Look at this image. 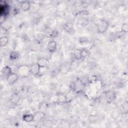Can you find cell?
I'll list each match as a JSON object with an SVG mask.
<instances>
[{"label": "cell", "instance_id": "44dd1931", "mask_svg": "<svg viewBox=\"0 0 128 128\" xmlns=\"http://www.w3.org/2000/svg\"><path fill=\"white\" fill-rule=\"evenodd\" d=\"M19 97L17 95V94H15L12 97V102L14 103V104H16L17 102L19 100Z\"/></svg>", "mask_w": 128, "mask_h": 128}, {"label": "cell", "instance_id": "8fae6325", "mask_svg": "<svg viewBox=\"0 0 128 128\" xmlns=\"http://www.w3.org/2000/svg\"><path fill=\"white\" fill-rule=\"evenodd\" d=\"M44 116H45L44 112H42L41 111L36 112L34 114V121L37 122H40L44 118Z\"/></svg>", "mask_w": 128, "mask_h": 128}, {"label": "cell", "instance_id": "603a6c76", "mask_svg": "<svg viewBox=\"0 0 128 128\" xmlns=\"http://www.w3.org/2000/svg\"><path fill=\"white\" fill-rule=\"evenodd\" d=\"M97 81V78H96V76H91V77L90 78V82H91V83H96Z\"/></svg>", "mask_w": 128, "mask_h": 128}, {"label": "cell", "instance_id": "7c38bea8", "mask_svg": "<svg viewBox=\"0 0 128 128\" xmlns=\"http://www.w3.org/2000/svg\"><path fill=\"white\" fill-rule=\"evenodd\" d=\"M20 8L23 11H28L30 8V4L28 1H22L20 3Z\"/></svg>", "mask_w": 128, "mask_h": 128}, {"label": "cell", "instance_id": "4fadbf2b", "mask_svg": "<svg viewBox=\"0 0 128 128\" xmlns=\"http://www.w3.org/2000/svg\"><path fill=\"white\" fill-rule=\"evenodd\" d=\"M22 120L26 122H32L34 121V114H24L22 116Z\"/></svg>", "mask_w": 128, "mask_h": 128}, {"label": "cell", "instance_id": "277c9868", "mask_svg": "<svg viewBox=\"0 0 128 128\" xmlns=\"http://www.w3.org/2000/svg\"><path fill=\"white\" fill-rule=\"evenodd\" d=\"M18 74L22 76H26L30 72V68L26 65H22L18 68Z\"/></svg>", "mask_w": 128, "mask_h": 128}, {"label": "cell", "instance_id": "5b68a950", "mask_svg": "<svg viewBox=\"0 0 128 128\" xmlns=\"http://www.w3.org/2000/svg\"><path fill=\"white\" fill-rule=\"evenodd\" d=\"M36 63L40 67V68H48L50 64L49 60L46 58H40L38 59Z\"/></svg>", "mask_w": 128, "mask_h": 128}, {"label": "cell", "instance_id": "7a4b0ae2", "mask_svg": "<svg viewBox=\"0 0 128 128\" xmlns=\"http://www.w3.org/2000/svg\"><path fill=\"white\" fill-rule=\"evenodd\" d=\"M109 24L106 20H102L97 26V30L99 33L105 32L108 28Z\"/></svg>", "mask_w": 128, "mask_h": 128}, {"label": "cell", "instance_id": "30bf717a", "mask_svg": "<svg viewBox=\"0 0 128 128\" xmlns=\"http://www.w3.org/2000/svg\"><path fill=\"white\" fill-rule=\"evenodd\" d=\"M12 70L10 66H6L4 67V68L2 70V75L6 78L12 73Z\"/></svg>", "mask_w": 128, "mask_h": 128}, {"label": "cell", "instance_id": "5bb4252c", "mask_svg": "<svg viewBox=\"0 0 128 128\" xmlns=\"http://www.w3.org/2000/svg\"><path fill=\"white\" fill-rule=\"evenodd\" d=\"M48 106V105L47 102H42L40 104V105L38 106L39 110L41 111L42 112H46V110H47Z\"/></svg>", "mask_w": 128, "mask_h": 128}, {"label": "cell", "instance_id": "9c48e42d", "mask_svg": "<svg viewBox=\"0 0 128 128\" xmlns=\"http://www.w3.org/2000/svg\"><path fill=\"white\" fill-rule=\"evenodd\" d=\"M58 103L60 104H64L68 102V100L66 98V95L64 94L60 93L58 94Z\"/></svg>", "mask_w": 128, "mask_h": 128}, {"label": "cell", "instance_id": "8992f818", "mask_svg": "<svg viewBox=\"0 0 128 128\" xmlns=\"http://www.w3.org/2000/svg\"><path fill=\"white\" fill-rule=\"evenodd\" d=\"M18 75L17 73L12 72L6 79L7 82L9 84H14L18 80Z\"/></svg>", "mask_w": 128, "mask_h": 128}, {"label": "cell", "instance_id": "e0dca14e", "mask_svg": "<svg viewBox=\"0 0 128 128\" xmlns=\"http://www.w3.org/2000/svg\"><path fill=\"white\" fill-rule=\"evenodd\" d=\"M8 38L6 36H2L0 37V46H4L8 44Z\"/></svg>", "mask_w": 128, "mask_h": 128}, {"label": "cell", "instance_id": "ffe728a7", "mask_svg": "<svg viewBox=\"0 0 128 128\" xmlns=\"http://www.w3.org/2000/svg\"><path fill=\"white\" fill-rule=\"evenodd\" d=\"M58 94H53L51 98H50V100L52 102L54 103H58Z\"/></svg>", "mask_w": 128, "mask_h": 128}, {"label": "cell", "instance_id": "9a60e30c", "mask_svg": "<svg viewBox=\"0 0 128 128\" xmlns=\"http://www.w3.org/2000/svg\"><path fill=\"white\" fill-rule=\"evenodd\" d=\"M64 30L68 32H70L72 31V30H73L74 28V26H73V24L71 22H68L64 24Z\"/></svg>", "mask_w": 128, "mask_h": 128}, {"label": "cell", "instance_id": "2e32d148", "mask_svg": "<svg viewBox=\"0 0 128 128\" xmlns=\"http://www.w3.org/2000/svg\"><path fill=\"white\" fill-rule=\"evenodd\" d=\"M90 54V51L86 48H82L80 50L81 58H85L88 56Z\"/></svg>", "mask_w": 128, "mask_h": 128}, {"label": "cell", "instance_id": "7402d4cb", "mask_svg": "<svg viewBox=\"0 0 128 128\" xmlns=\"http://www.w3.org/2000/svg\"><path fill=\"white\" fill-rule=\"evenodd\" d=\"M18 55L17 54V52H12L10 55V57L12 59V60H14V59H16L18 57Z\"/></svg>", "mask_w": 128, "mask_h": 128}, {"label": "cell", "instance_id": "d6986e66", "mask_svg": "<svg viewBox=\"0 0 128 128\" xmlns=\"http://www.w3.org/2000/svg\"><path fill=\"white\" fill-rule=\"evenodd\" d=\"M121 31L122 32L126 33L128 32V24L127 23H124L122 26Z\"/></svg>", "mask_w": 128, "mask_h": 128}, {"label": "cell", "instance_id": "3957f363", "mask_svg": "<svg viewBox=\"0 0 128 128\" xmlns=\"http://www.w3.org/2000/svg\"><path fill=\"white\" fill-rule=\"evenodd\" d=\"M105 100L107 103L110 104L116 98V94L112 90H107L104 92Z\"/></svg>", "mask_w": 128, "mask_h": 128}, {"label": "cell", "instance_id": "ac0fdd59", "mask_svg": "<svg viewBox=\"0 0 128 128\" xmlns=\"http://www.w3.org/2000/svg\"><path fill=\"white\" fill-rule=\"evenodd\" d=\"M74 56L75 60H78L81 58L80 55V50L76 49L74 53Z\"/></svg>", "mask_w": 128, "mask_h": 128}, {"label": "cell", "instance_id": "6da1fadb", "mask_svg": "<svg viewBox=\"0 0 128 128\" xmlns=\"http://www.w3.org/2000/svg\"><path fill=\"white\" fill-rule=\"evenodd\" d=\"M84 87V84L80 79H77L74 82L73 84V90L76 93L81 92Z\"/></svg>", "mask_w": 128, "mask_h": 128}, {"label": "cell", "instance_id": "ba28073f", "mask_svg": "<svg viewBox=\"0 0 128 128\" xmlns=\"http://www.w3.org/2000/svg\"><path fill=\"white\" fill-rule=\"evenodd\" d=\"M57 47V44L54 40L50 41L47 45V48L50 52H54Z\"/></svg>", "mask_w": 128, "mask_h": 128}, {"label": "cell", "instance_id": "52a82bcc", "mask_svg": "<svg viewBox=\"0 0 128 128\" xmlns=\"http://www.w3.org/2000/svg\"><path fill=\"white\" fill-rule=\"evenodd\" d=\"M30 72L34 76H37L40 74V67L38 64L36 62L30 66Z\"/></svg>", "mask_w": 128, "mask_h": 128}]
</instances>
